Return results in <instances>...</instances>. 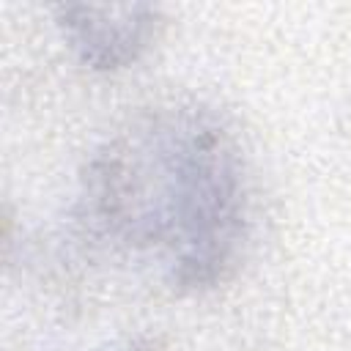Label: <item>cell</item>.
I'll use <instances>...</instances> for the list:
<instances>
[{
    "label": "cell",
    "instance_id": "6da1fadb",
    "mask_svg": "<svg viewBox=\"0 0 351 351\" xmlns=\"http://www.w3.org/2000/svg\"><path fill=\"white\" fill-rule=\"evenodd\" d=\"M80 222L181 293L225 282L250 233L247 165L206 104L167 101L129 118L82 173Z\"/></svg>",
    "mask_w": 351,
    "mask_h": 351
},
{
    "label": "cell",
    "instance_id": "7a4b0ae2",
    "mask_svg": "<svg viewBox=\"0 0 351 351\" xmlns=\"http://www.w3.org/2000/svg\"><path fill=\"white\" fill-rule=\"evenodd\" d=\"M58 25L85 66L118 71L148 49L159 14L151 5H60Z\"/></svg>",
    "mask_w": 351,
    "mask_h": 351
},
{
    "label": "cell",
    "instance_id": "3957f363",
    "mask_svg": "<svg viewBox=\"0 0 351 351\" xmlns=\"http://www.w3.org/2000/svg\"><path fill=\"white\" fill-rule=\"evenodd\" d=\"M101 351H154L148 346H140V343H123V346H107Z\"/></svg>",
    "mask_w": 351,
    "mask_h": 351
}]
</instances>
